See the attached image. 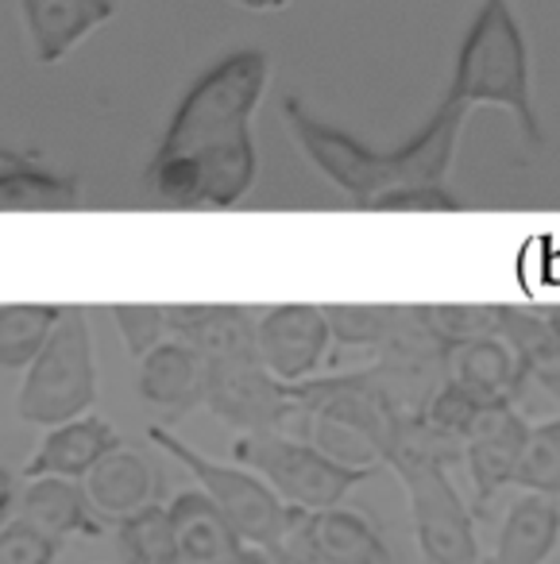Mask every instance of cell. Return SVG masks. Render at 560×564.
<instances>
[{"mask_svg":"<svg viewBox=\"0 0 560 564\" xmlns=\"http://www.w3.org/2000/svg\"><path fill=\"white\" fill-rule=\"evenodd\" d=\"M271 86V58L256 47L217 58L182 94L143 174V189L171 209H236L256 189L251 120Z\"/></svg>","mask_w":560,"mask_h":564,"instance_id":"1","label":"cell"},{"mask_svg":"<svg viewBox=\"0 0 560 564\" xmlns=\"http://www.w3.org/2000/svg\"><path fill=\"white\" fill-rule=\"evenodd\" d=\"M282 117H287L290 135L302 148V155L310 159L313 171L325 174L356 209L371 213V205L379 197H387L390 189L441 186V182H449L467 112L452 101H441L433 109V117L402 148L390 151H371L356 135L317 120L298 97L282 101Z\"/></svg>","mask_w":560,"mask_h":564,"instance_id":"2","label":"cell"},{"mask_svg":"<svg viewBox=\"0 0 560 564\" xmlns=\"http://www.w3.org/2000/svg\"><path fill=\"white\" fill-rule=\"evenodd\" d=\"M456 460H464V445L441 437L421 414H406L383 453L410 502L413 541L426 564H483L472 507L449 471Z\"/></svg>","mask_w":560,"mask_h":564,"instance_id":"3","label":"cell"},{"mask_svg":"<svg viewBox=\"0 0 560 564\" xmlns=\"http://www.w3.org/2000/svg\"><path fill=\"white\" fill-rule=\"evenodd\" d=\"M444 101L472 109H506L529 148H541V117L534 105V74H529V43L518 24L514 0H480L464 43L456 51L452 82Z\"/></svg>","mask_w":560,"mask_h":564,"instance_id":"4","label":"cell"},{"mask_svg":"<svg viewBox=\"0 0 560 564\" xmlns=\"http://www.w3.org/2000/svg\"><path fill=\"white\" fill-rule=\"evenodd\" d=\"M97 352L89 317L82 306H66L43 352L24 368L17 391V417L40 430H55L97 406Z\"/></svg>","mask_w":560,"mask_h":564,"instance_id":"5","label":"cell"},{"mask_svg":"<svg viewBox=\"0 0 560 564\" xmlns=\"http://www.w3.org/2000/svg\"><path fill=\"white\" fill-rule=\"evenodd\" d=\"M148 441L155 448H163L171 460H179L190 476L197 479L205 495L220 507V514L233 522V530L240 533L244 545H256L263 553H271L274 564H287L282 556V541H287L290 525V507L279 495L267 487V479H259L244 464H220L213 456H205L202 448H194L190 441L174 437L171 425L151 422Z\"/></svg>","mask_w":560,"mask_h":564,"instance_id":"6","label":"cell"},{"mask_svg":"<svg viewBox=\"0 0 560 564\" xmlns=\"http://www.w3.org/2000/svg\"><path fill=\"white\" fill-rule=\"evenodd\" d=\"M233 456L236 464H244L259 479H267V487L294 510L344 507V499L375 476L371 468H352V464L333 460L313 441L287 437L282 430L236 437Z\"/></svg>","mask_w":560,"mask_h":564,"instance_id":"7","label":"cell"},{"mask_svg":"<svg viewBox=\"0 0 560 564\" xmlns=\"http://www.w3.org/2000/svg\"><path fill=\"white\" fill-rule=\"evenodd\" d=\"M205 410L240 437L248 433H279L290 417H298V402L290 399V383H279L263 364L251 360H209Z\"/></svg>","mask_w":560,"mask_h":564,"instance_id":"8","label":"cell"},{"mask_svg":"<svg viewBox=\"0 0 560 564\" xmlns=\"http://www.w3.org/2000/svg\"><path fill=\"white\" fill-rule=\"evenodd\" d=\"M282 556H287V564H395L383 533L359 510L348 507H290Z\"/></svg>","mask_w":560,"mask_h":564,"instance_id":"9","label":"cell"},{"mask_svg":"<svg viewBox=\"0 0 560 564\" xmlns=\"http://www.w3.org/2000/svg\"><path fill=\"white\" fill-rule=\"evenodd\" d=\"M333 345L325 306L313 302H282L256 317V352L259 364L279 383H305L321 371Z\"/></svg>","mask_w":560,"mask_h":564,"instance_id":"10","label":"cell"},{"mask_svg":"<svg viewBox=\"0 0 560 564\" xmlns=\"http://www.w3.org/2000/svg\"><path fill=\"white\" fill-rule=\"evenodd\" d=\"M529 430L534 425L521 417L518 406H487L464 437V464L467 479H472V502L480 514L498 491L514 487V471L526 453Z\"/></svg>","mask_w":560,"mask_h":564,"instance_id":"11","label":"cell"},{"mask_svg":"<svg viewBox=\"0 0 560 564\" xmlns=\"http://www.w3.org/2000/svg\"><path fill=\"white\" fill-rule=\"evenodd\" d=\"M205 383H209V360L174 337L140 360V399L151 410H159L166 422H179V417L202 410Z\"/></svg>","mask_w":560,"mask_h":564,"instance_id":"12","label":"cell"},{"mask_svg":"<svg viewBox=\"0 0 560 564\" xmlns=\"http://www.w3.org/2000/svg\"><path fill=\"white\" fill-rule=\"evenodd\" d=\"M32 55L40 66H55L82 47L97 28L117 17L112 0H20Z\"/></svg>","mask_w":560,"mask_h":564,"instance_id":"13","label":"cell"},{"mask_svg":"<svg viewBox=\"0 0 560 564\" xmlns=\"http://www.w3.org/2000/svg\"><path fill=\"white\" fill-rule=\"evenodd\" d=\"M444 379L464 387L483 406H514L521 387H526V371H521L518 356L498 333L444 348Z\"/></svg>","mask_w":560,"mask_h":564,"instance_id":"14","label":"cell"},{"mask_svg":"<svg viewBox=\"0 0 560 564\" xmlns=\"http://www.w3.org/2000/svg\"><path fill=\"white\" fill-rule=\"evenodd\" d=\"M17 518H24L28 525L55 538L58 545L71 538H101L105 533V518L94 510L82 479L63 476L24 479L17 499Z\"/></svg>","mask_w":560,"mask_h":564,"instance_id":"15","label":"cell"},{"mask_svg":"<svg viewBox=\"0 0 560 564\" xmlns=\"http://www.w3.org/2000/svg\"><path fill=\"white\" fill-rule=\"evenodd\" d=\"M166 317H171V337L197 348L205 360H251V356L259 360L251 310L197 302V306H166Z\"/></svg>","mask_w":560,"mask_h":564,"instance_id":"16","label":"cell"},{"mask_svg":"<svg viewBox=\"0 0 560 564\" xmlns=\"http://www.w3.org/2000/svg\"><path fill=\"white\" fill-rule=\"evenodd\" d=\"M117 445H125V441H120V433L112 430L101 414H82V417H74V422H63V425H55V430H47L43 445L35 448V456L24 464V479H35V476L86 479Z\"/></svg>","mask_w":560,"mask_h":564,"instance_id":"17","label":"cell"},{"mask_svg":"<svg viewBox=\"0 0 560 564\" xmlns=\"http://www.w3.org/2000/svg\"><path fill=\"white\" fill-rule=\"evenodd\" d=\"M82 487H86L97 514L117 518L120 522V518L159 502L163 476H159V468L140 453V448L117 445L86 479H82Z\"/></svg>","mask_w":560,"mask_h":564,"instance_id":"18","label":"cell"},{"mask_svg":"<svg viewBox=\"0 0 560 564\" xmlns=\"http://www.w3.org/2000/svg\"><path fill=\"white\" fill-rule=\"evenodd\" d=\"M498 337L514 348L526 379L560 402V317L545 306H498Z\"/></svg>","mask_w":560,"mask_h":564,"instance_id":"19","label":"cell"},{"mask_svg":"<svg viewBox=\"0 0 560 564\" xmlns=\"http://www.w3.org/2000/svg\"><path fill=\"white\" fill-rule=\"evenodd\" d=\"M82 202L74 174L20 151H0V213H63Z\"/></svg>","mask_w":560,"mask_h":564,"instance_id":"20","label":"cell"},{"mask_svg":"<svg viewBox=\"0 0 560 564\" xmlns=\"http://www.w3.org/2000/svg\"><path fill=\"white\" fill-rule=\"evenodd\" d=\"M560 545V502L521 491L506 507L495 553L483 564H545Z\"/></svg>","mask_w":560,"mask_h":564,"instance_id":"21","label":"cell"},{"mask_svg":"<svg viewBox=\"0 0 560 564\" xmlns=\"http://www.w3.org/2000/svg\"><path fill=\"white\" fill-rule=\"evenodd\" d=\"M166 510H171L182 564H225L228 556H236L244 549L240 533L233 530V522L220 514V507L202 487L197 491H179L166 502Z\"/></svg>","mask_w":560,"mask_h":564,"instance_id":"22","label":"cell"},{"mask_svg":"<svg viewBox=\"0 0 560 564\" xmlns=\"http://www.w3.org/2000/svg\"><path fill=\"white\" fill-rule=\"evenodd\" d=\"M66 306L51 302H9L0 306V368L24 371L55 333Z\"/></svg>","mask_w":560,"mask_h":564,"instance_id":"23","label":"cell"},{"mask_svg":"<svg viewBox=\"0 0 560 564\" xmlns=\"http://www.w3.org/2000/svg\"><path fill=\"white\" fill-rule=\"evenodd\" d=\"M117 553L125 564H182L171 510L163 502L136 510L117 522Z\"/></svg>","mask_w":560,"mask_h":564,"instance_id":"24","label":"cell"},{"mask_svg":"<svg viewBox=\"0 0 560 564\" xmlns=\"http://www.w3.org/2000/svg\"><path fill=\"white\" fill-rule=\"evenodd\" d=\"M413 314L441 348L498 333V306L487 302H437V306H413Z\"/></svg>","mask_w":560,"mask_h":564,"instance_id":"25","label":"cell"},{"mask_svg":"<svg viewBox=\"0 0 560 564\" xmlns=\"http://www.w3.org/2000/svg\"><path fill=\"white\" fill-rule=\"evenodd\" d=\"M514 487L545 499H560V417L534 425L526 441V453L514 471Z\"/></svg>","mask_w":560,"mask_h":564,"instance_id":"26","label":"cell"},{"mask_svg":"<svg viewBox=\"0 0 560 564\" xmlns=\"http://www.w3.org/2000/svg\"><path fill=\"white\" fill-rule=\"evenodd\" d=\"M329 329H333L336 345L352 348H379L383 340L395 333L402 306H341V302H329L325 306Z\"/></svg>","mask_w":560,"mask_h":564,"instance_id":"27","label":"cell"},{"mask_svg":"<svg viewBox=\"0 0 560 564\" xmlns=\"http://www.w3.org/2000/svg\"><path fill=\"white\" fill-rule=\"evenodd\" d=\"M112 325H117L120 340H125V352L132 360H143L151 348H159L163 340H171V317H166V306H109Z\"/></svg>","mask_w":560,"mask_h":564,"instance_id":"28","label":"cell"},{"mask_svg":"<svg viewBox=\"0 0 560 564\" xmlns=\"http://www.w3.org/2000/svg\"><path fill=\"white\" fill-rule=\"evenodd\" d=\"M58 549L63 545L55 538L28 525L24 518H9L0 525V564H55Z\"/></svg>","mask_w":560,"mask_h":564,"instance_id":"29","label":"cell"},{"mask_svg":"<svg viewBox=\"0 0 560 564\" xmlns=\"http://www.w3.org/2000/svg\"><path fill=\"white\" fill-rule=\"evenodd\" d=\"M467 202L449 189V182L441 186H406L390 189L387 197L371 205V213H464Z\"/></svg>","mask_w":560,"mask_h":564,"instance_id":"30","label":"cell"},{"mask_svg":"<svg viewBox=\"0 0 560 564\" xmlns=\"http://www.w3.org/2000/svg\"><path fill=\"white\" fill-rule=\"evenodd\" d=\"M17 499H20V479L9 464H0V525L17 514Z\"/></svg>","mask_w":560,"mask_h":564,"instance_id":"31","label":"cell"},{"mask_svg":"<svg viewBox=\"0 0 560 564\" xmlns=\"http://www.w3.org/2000/svg\"><path fill=\"white\" fill-rule=\"evenodd\" d=\"M233 4H236V9H244V12H259V17L290 9V0H233Z\"/></svg>","mask_w":560,"mask_h":564,"instance_id":"32","label":"cell"},{"mask_svg":"<svg viewBox=\"0 0 560 564\" xmlns=\"http://www.w3.org/2000/svg\"><path fill=\"white\" fill-rule=\"evenodd\" d=\"M225 564H274L271 561V553H263V549H256V545H244L236 556H228Z\"/></svg>","mask_w":560,"mask_h":564,"instance_id":"33","label":"cell"}]
</instances>
